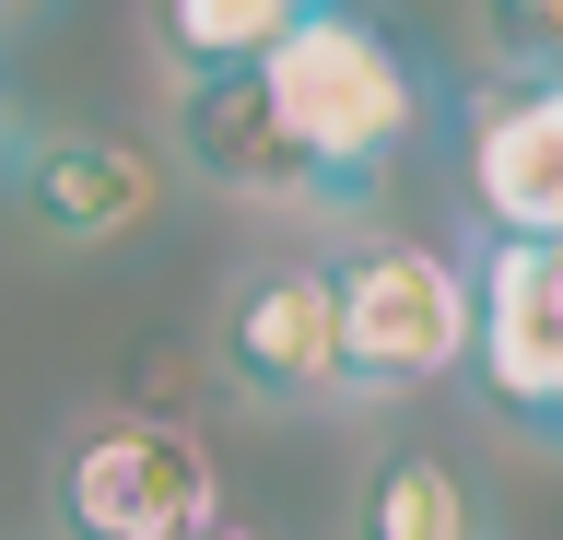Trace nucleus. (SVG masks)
<instances>
[{
  "mask_svg": "<svg viewBox=\"0 0 563 540\" xmlns=\"http://www.w3.org/2000/svg\"><path fill=\"white\" fill-rule=\"evenodd\" d=\"M258 107H271L282 153H294V200L306 212H364L387 188V165L422 142L434 82L399 47L376 0H306L282 47L258 59Z\"/></svg>",
  "mask_w": 563,
  "mask_h": 540,
  "instance_id": "obj_1",
  "label": "nucleus"
},
{
  "mask_svg": "<svg viewBox=\"0 0 563 540\" xmlns=\"http://www.w3.org/2000/svg\"><path fill=\"white\" fill-rule=\"evenodd\" d=\"M329 271V353L352 399H399L457 376L470 353V258L422 247V235H352Z\"/></svg>",
  "mask_w": 563,
  "mask_h": 540,
  "instance_id": "obj_2",
  "label": "nucleus"
},
{
  "mask_svg": "<svg viewBox=\"0 0 563 540\" xmlns=\"http://www.w3.org/2000/svg\"><path fill=\"white\" fill-rule=\"evenodd\" d=\"M47 517L70 540H188L200 517H223V482H211V447L188 423L118 411V423H82L59 447Z\"/></svg>",
  "mask_w": 563,
  "mask_h": 540,
  "instance_id": "obj_3",
  "label": "nucleus"
},
{
  "mask_svg": "<svg viewBox=\"0 0 563 540\" xmlns=\"http://www.w3.org/2000/svg\"><path fill=\"white\" fill-rule=\"evenodd\" d=\"M0 188L47 247H118L165 212V165L118 130H0Z\"/></svg>",
  "mask_w": 563,
  "mask_h": 540,
  "instance_id": "obj_4",
  "label": "nucleus"
},
{
  "mask_svg": "<svg viewBox=\"0 0 563 540\" xmlns=\"http://www.w3.org/2000/svg\"><path fill=\"white\" fill-rule=\"evenodd\" d=\"M470 376L517 434L563 423V247H482L470 271Z\"/></svg>",
  "mask_w": 563,
  "mask_h": 540,
  "instance_id": "obj_5",
  "label": "nucleus"
},
{
  "mask_svg": "<svg viewBox=\"0 0 563 540\" xmlns=\"http://www.w3.org/2000/svg\"><path fill=\"white\" fill-rule=\"evenodd\" d=\"M211 353L246 399L271 411H306V399H341V353H329V271L317 258H258L223 283V318H211Z\"/></svg>",
  "mask_w": 563,
  "mask_h": 540,
  "instance_id": "obj_6",
  "label": "nucleus"
},
{
  "mask_svg": "<svg viewBox=\"0 0 563 540\" xmlns=\"http://www.w3.org/2000/svg\"><path fill=\"white\" fill-rule=\"evenodd\" d=\"M470 212L493 223V247H563V95L552 82H493L470 107Z\"/></svg>",
  "mask_w": 563,
  "mask_h": 540,
  "instance_id": "obj_7",
  "label": "nucleus"
},
{
  "mask_svg": "<svg viewBox=\"0 0 563 540\" xmlns=\"http://www.w3.org/2000/svg\"><path fill=\"white\" fill-rule=\"evenodd\" d=\"M176 165L223 200H294V153L258 107V71H211L176 95Z\"/></svg>",
  "mask_w": 563,
  "mask_h": 540,
  "instance_id": "obj_8",
  "label": "nucleus"
},
{
  "mask_svg": "<svg viewBox=\"0 0 563 540\" xmlns=\"http://www.w3.org/2000/svg\"><path fill=\"white\" fill-rule=\"evenodd\" d=\"M352 540H482V505L434 447H387L364 470V505H352Z\"/></svg>",
  "mask_w": 563,
  "mask_h": 540,
  "instance_id": "obj_9",
  "label": "nucleus"
},
{
  "mask_svg": "<svg viewBox=\"0 0 563 540\" xmlns=\"http://www.w3.org/2000/svg\"><path fill=\"white\" fill-rule=\"evenodd\" d=\"M294 12L306 0H153V36H165L176 82H211V71H258Z\"/></svg>",
  "mask_w": 563,
  "mask_h": 540,
  "instance_id": "obj_10",
  "label": "nucleus"
},
{
  "mask_svg": "<svg viewBox=\"0 0 563 540\" xmlns=\"http://www.w3.org/2000/svg\"><path fill=\"white\" fill-rule=\"evenodd\" d=\"M482 36H493V71H505V82H552L563 0H482Z\"/></svg>",
  "mask_w": 563,
  "mask_h": 540,
  "instance_id": "obj_11",
  "label": "nucleus"
},
{
  "mask_svg": "<svg viewBox=\"0 0 563 540\" xmlns=\"http://www.w3.org/2000/svg\"><path fill=\"white\" fill-rule=\"evenodd\" d=\"M188 540H258V529H235V517H200V529H188Z\"/></svg>",
  "mask_w": 563,
  "mask_h": 540,
  "instance_id": "obj_12",
  "label": "nucleus"
},
{
  "mask_svg": "<svg viewBox=\"0 0 563 540\" xmlns=\"http://www.w3.org/2000/svg\"><path fill=\"white\" fill-rule=\"evenodd\" d=\"M24 12H47V0H0V24H24Z\"/></svg>",
  "mask_w": 563,
  "mask_h": 540,
  "instance_id": "obj_13",
  "label": "nucleus"
},
{
  "mask_svg": "<svg viewBox=\"0 0 563 540\" xmlns=\"http://www.w3.org/2000/svg\"><path fill=\"white\" fill-rule=\"evenodd\" d=\"M0 130H12V118H0Z\"/></svg>",
  "mask_w": 563,
  "mask_h": 540,
  "instance_id": "obj_14",
  "label": "nucleus"
}]
</instances>
